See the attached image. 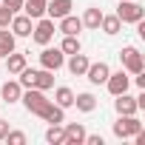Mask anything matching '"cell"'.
Returning <instances> with one entry per match:
<instances>
[{
    "label": "cell",
    "instance_id": "cell-23",
    "mask_svg": "<svg viewBox=\"0 0 145 145\" xmlns=\"http://www.w3.org/2000/svg\"><path fill=\"white\" fill-rule=\"evenodd\" d=\"M100 29H103L108 37H114V34H120V31H122V23H120V17H117V14H103Z\"/></svg>",
    "mask_w": 145,
    "mask_h": 145
},
{
    "label": "cell",
    "instance_id": "cell-16",
    "mask_svg": "<svg viewBox=\"0 0 145 145\" xmlns=\"http://www.w3.org/2000/svg\"><path fill=\"white\" fill-rule=\"evenodd\" d=\"M3 60H6V71H9L12 77H17L20 71H23V68L29 65V63H26V54H17V51H12V54H6Z\"/></svg>",
    "mask_w": 145,
    "mask_h": 145
},
{
    "label": "cell",
    "instance_id": "cell-3",
    "mask_svg": "<svg viewBox=\"0 0 145 145\" xmlns=\"http://www.w3.org/2000/svg\"><path fill=\"white\" fill-rule=\"evenodd\" d=\"M54 31H57L54 20H51V17H40V20H34V29H31V40H34L37 46H48V43L54 40Z\"/></svg>",
    "mask_w": 145,
    "mask_h": 145
},
{
    "label": "cell",
    "instance_id": "cell-24",
    "mask_svg": "<svg viewBox=\"0 0 145 145\" xmlns=\"http://www.w3.org/2000/svg\"><path fill=\"white\" fill-rule=\"evenodd\" d=\"M14 48H17V37H14L9 29H0V54L6 57V54H12Z\"/></svg>",
    "mask_w": 145,
    "mask_h": 145
},
{
    "label": "cell",
    "instance_id": "cell-15",
    "mask_svg": "<svg viewBox=\"0 0 145 145\" xmlns=\"http://www.w3.org/2000/svg\"><path fill=\"white\" fill-rule=\"evenodd\" d=\"M57 31H63V34H77V37H80V31H83V20L74 17V14H65V17L57 20Z\"/></svg>",
    "mask_w": 145,
    "mask_h": 145
},
{
    "label": "cell",
    "instance_id": "cell-31",
    "mask_svg": "<svg viewBox=\"0 0 145 145\" xmlns=\"http://www.w3.org/2000/svg\"><path fill=\"white\" fill-rule=\"evenodd\" d=\"M86 142H88V145H105V139H103L100 134H86Z\"/></svg>",
    "mask_w": 145,
    "mask_h": 145
},
{
    "label": "cell",
    "instance_id": "cell-30",
    "mask_svg": "<svg viewBox=\"0 0 145 145\" xmlns=\"http://www.w3.org/2000/svg\"><path fill=\"white\" fill-rule=\"evenodd\" d=\"M0 3H3L6 9H12L14 14H17V12H23V0H0Z\"/></svg>",
    "mask_w": 145,
    "mask_h": 145
},
{
    "label": "cell",
    "instance_id": "cell-27",
    "mask_svg": "<svg viewBox=\"0 0 145 145\" xmlns=\"http://www.w3.org/2000/svg\"><path fill=\"white\" fill-rule=\"evenodd\" d=\"M34 74H37V68H29V65H26L20 74H17V83H20L23 88H34Z\"/></svg>",
    "mask_w": 145,
    "mask_h": 145
},
{
    "label": "cell",
    "instance_id": "cell-1",
    "mask_svg": "<svg viewBox=\"0 0 145 145\" xmlns=\"http://www.w3.org/2000/svg\"><path fill=\"white\" fill-rule=\"evenodd\" d=\"M120 60H122V68L128 71L131 77L139 74V71H145V57H142V51H139L137 46H125V48L120 51Z\"/></svg>",
    "mask_w": 145,
    "mask_h": 145
},
{
    "label": "cell",
    "instance_id": "cell-14",
    "mask_svg": "<svg viewBox=\"0 0 145 145\" xmlns=\"http://www.w3.org/2000/svg\"><path fill=\"white\" fill-rule=\"evenodd\" d=\"M63 131H65V142H63V145H83V142H86V128H83V122H68Z\"/></svg>",
    "mask_w": 145,
    "mask_h": 145
},
{
    "label": "cell",
    "instance_id": "cell-28",
    "mask_svg": "<svg viewBox=\"0 0 145 145\" xmlns=\"http://www.w3.org/2000/svg\"><path fill=\"white\" fill-rule=\"evenodd\" d=\"M6 142H9V145H26V134H23V131H12V128H9Z\"/></svg>",
    "mask_w": 145,
    "mask_h": 145
},
{
    "label": "cell",
    "instance_id": "cell-13",
    "mask_svg": "<svg viewBox=\"0 0 145 145\" xmlns=\"http://www.w3.org/2000/svg\"><path fill=\"white\" fill-rule=\"evenodd\" d=\"M20 94H23V86L17 80H6L3 86H0V97H3V103H9V105L20 103Z\"/></svg>",
    "mask_w": 145,
    "mask_h": 145
},
{
    "label": "cell",
    "instance_id": "cell-5",
    "mask_svg": "<svg viewBox=\"0 0 145 145\" xmlns=\"http://www.w3.org/2000/svg\"><path fill=\"white\" fill-rule=\"evenodd\" d=\"M20 103L26 105V111L29 114H40L43 108H46V91H40V88H23V94H20Z\"/></svg>",
    "mask_w": 145,
    "mask_h": 145
},
{
    "label": "cell",
    "instance_id": "cell-11",
    "mask_svg": "<svg viewBox=\"0 0 145 145\" xmlns=\"http://www.w3.org/2000/svg\"><path fill=\"white\" fill-rule=\"evenodd\" d=\"M37 117H40V120H46L48 125H63V122H65V108H60L57 103H51V100H48V103H46V108H43Z\"/></svg>",
    "mask_w": 145,
    "mask_h": 145
},
{
    "label": "cell",
    "instance_id": "cell-29",
    "mask_svg": "<svg viewBox=\"0 0 145 145\" xmlns=\"http://www.w3.org/2000/svg\"><path fill=\"white\" fill-rule=\"evenodd\" d=\"M12 9H6L3 3H0V29H9V23H12Z\"/></svg>",
    "mask_w": 145,
    "mask_h": 145
},
{
    "label": "cell",
    "instance_id": "cell-20",
    "mask_svg": "<svg viewBox=\"0 0 145 145\" xmlns=\"http://www.w3.org/2000/svg\"><path fill=\"white\" fill-rule=\"evenodd\" d=\"M34 88H40V91H51V88H54V71H48V68H37V74H34Z\"/></svg>",
    "mask_w": 145,
    "mask_h": 145
},
{
    "label": "cell",
    "instance_id": "cell-8",
    "mask_svg": "<svg viewBox=\"0 0 145 145\" xmlns=\"http://www.w3.org/2000/svg\"><path fill=\"white\" fill-rule=\"evenodd\" d=\"M9 29H12V34H14V37H31L34 20H31L29 14L17 12V14H12V23H9Z\"/></svg>",
    "mask_w": 145,
    "mask_h": 145
},
{
    "label": "cell",
    "instance_id": "cell-6",
    "mask_svg": "<svg viewBox=\"0 0 145 145\" xmlns=\"http://www.w3.org/2000/svg\"><path fill=\"white\" fill-rule=\"evenodd\" d=\"M117 17H120V23H139L145 17V9L137 3V0H120Z\"/></svg>",
    "mask_w": 145,
    "mask_h": 145
},
{
    "label": "cell",
    "instance_id": "cell-4",
    "mask_svg": "<svg viewBox=\"0 0 145 145\" xmlns=\"http://www.w3.org/2000/svg\"><path fill=\"white\" fill-rule=\"evenodd\" d=\"M103 86L108 88V94H111V97H117V94H125V91L131 88V74H128L125 68H120V71H111V74H108V80H105Z\"/></svg>",
    "mask_w": 145,
    "mask_h": 145
},
{
    "label": "cell",
    "instance_id": "cell-9",
    "mask_svg": "<svg viewBox=\"0 0 145 145\" xmlns=\"http://www.w3.org/2000/svg\"><path fill=\"white\" fill-rule=\"evenodd\" d=\"M108 74H111V68H108V63H88V68H86V80L91 83V86H103L105 80H108Z\"/></svg>",
    "mask_w": 145,
    "mask_h": 145
},
{
    "label": "cell",
    "instance_id": "cell-32",
    "mask_svg": "<svg viewBox=\"0 0 145 145\" xmlns=\"http://www.w3.org/2000/svg\"><path fill=\"white\" fill-rule=\"evenodd\" d=\"M6 134H9V122L0 120V139H6Z\"/></svg>",
    "mask_w": 145,
    "mask_h": 145
},
{
    "label": "cell",
    "instance_id": "cell-22",
    "mask_svg": "<svg viewBox=\"0 0 145 145\" xmlns=\"http://www.w3.org/2000/svg\"><path fill=\"white\" fill-rule=\"evenodd\" d=\"M80 20H83V29H100V20H103L100 6H88V9H86V14H83Z\"/></svg>",
    "mask_w": 145,
    "mask_h": 145
},
{
    "label": "cell",
    "instance_id": "cell-12",
    "mask_svg": "<svg viewBox=\"0 0 145 145\" xmlns=\"http://www.w3.org/2000/svg\"><path fill=\"white\" fill-rule=\"evenodd\" d=\"M114 108H117V114H122V117H128V114H137V111H139V105H137V97H131L128 91L114 97Z\"/></svg>",
    "mask_w": 145,
    "mask_h": 145
},
{
    "label": "cell",
    "instance_id": "cell-10",
    "mask_svg": "<svg viewBox=\"0 0 145 145\" xmlns=\"http://www.w3.org/2000/svg\"><path fill=\"white\" fill-rule=\"evenodd\" d=\"M71 9H74V0H46V17H51V20L71 14Z\"/></svg>",
    "mask_w": 145,
    "mask_h": 145
},
{
    "label": "cell",
    "instance_id": "cell-25",
    "mask_svg": "<svg viewBox=\"0 0 145 145\" xmlns=\"http://www.w3.org/2000/svg\"><path fill=\"white\" fill-rule=\"evenodd\" d=\"M60 51H63V54H77V51H83V46H80V37H77V34H63Z\"/></svg>",
    "mask_w": 145,
    "mask_h": 145
},
{
    "label": "cell",
    "instance_id": "cell-17",
    "mask_svg": "<svg viewBox=\"0 0 145 145\" xmlns=\"http://www.w3.org/2000/svg\"><path fill=\"white\" fill-rule=\"evenodd\" d=\"M68 57H71V60H68V71H71L74 77H83L91 60H88V57H86L83 51H77V54H68Z\"/></svg>",
    "mask_w": 145,
    "mask_h": 145
},
{
    "label": "cell",
    "instance_id": "cell-19",
    "mask_svg": "<svg viewBox=\"0 0 145 145\" xmlns=\"http://www.w3.org/2000/svg\"><path fill=\"white\" fill-rule=\"evenodd\" d=\"M23 14H29L31 20L46 17V0H23Z\"/></svg>",
    "mask_w": 145,
    "mask_h": 145
},
{
    "label": "cell",
    "instance_id": "cell-33",
    "mask_svg": "<svg viewBox=\"0 0 145 145\" xmlns=\"http://www.w3.org/2000/svg\"><path fill=\"white\" fill-rule=\"evenodd\" d=\"M0 60H3V54H0Z\"/></svg>",
    "mask_w": 145,
    "mask_h": 145
},
{
    "label": "cell",
    "instance_id": "cell-26",
    "mask_svg": "<svg viewBox=\"0 0 145 145\" xmlns=\"http://www.w3.org/2000/svg\"><path fill=\"white\" fill-rule=\"evenodd\" d=\"M46 142H48V145H63V142H65V131H63V125H48V131H46Z\"/></svg>",
    "mask_w": 145,
    "mask_h": 145
},
{
    "label": "cell",
    "instance_id": "cell-18",
    "mask_svg": "<svg viewBox=\"0 0 145 145\" xmlns=\"http://www.w3.org/2000/svg\"><path fill=\"white\" fill-rule=\"evenodd\" d=\"M74 105H77V111H83V114H91V111L97 108V97H94L91 91L74 94Z\"/></svg>",
    "mask_w": 145,
    "mask_h": 145
},
{
    "label": "cell",
    "instance_id": "cell-21",
    "mask_svg": "<svg viewBox=\"0 0 145 145\" xmlns=\"http://www.w3.org/2000/svg\"><path fill=\"white\" fill-rule=\"evenodd\" d=\"M54 103L60 108H71V105H74V91H71L68 86H57L54 88Z\"/></svg>",
    "mask_w": 145,
    "mask_h": 145
},
{
    "label": "cell",
    "instance_id": "cell-7",
    "mask_svg": "<svg viewBox=\"0 0 145 145\" xmlns=\"http://www.w3.org/2000/svg\"><path fill=\"white\" fill-rule=\"evenodd\" d=\"M40 65L48 68V71H60V68L65 65V54H63L60 48H48V46H43V51H40Z\"/></svg>",
    "mask_w": 145,
    "mask_h": 145
},
{
    "label": "cell",
    "instance_id": "cell-2",
    "mask_svg": "<svg viewBox=\"0 0 145 145\" xmlns=\"http://www.w3.org/2000/svg\"><path fill=\"white\" fill-rule=\"evenodd\" d=\"M114 137L117 139H134V134H139L142 131V122L137 120V114H128V117H122L120 114V120L114 122Z\"/></svg>",
    "mask_w": 145,
    "mask_h": 145
}]
</instances>
